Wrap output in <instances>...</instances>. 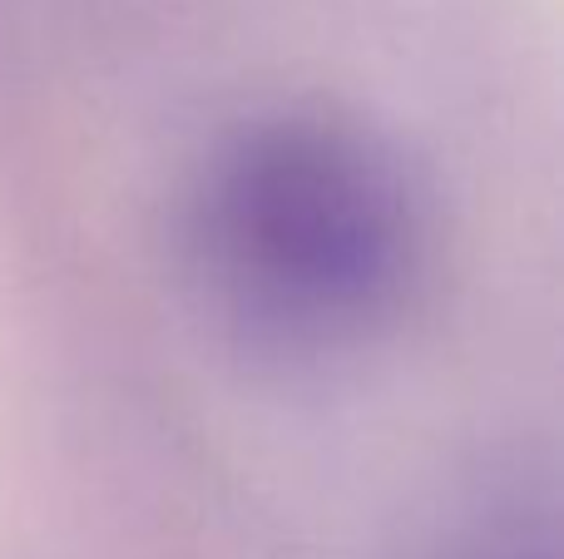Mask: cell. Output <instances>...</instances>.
Returning <instances> with one entry per match:
<instances>
[{
    "mask_svg": "<svg viewBox=\"0 0 564 559\" xmlns=\"http://www.w3.org/2000/svg\"><path fill=\"white\" fill-rule=\"evenodd\" d=\"M198 248L224 303L278 342H347L391 317L426 204L387 134L327 105L258 114L214 154Z\"/></svg>",
    "mask_w": 564,
    "mask_h": 559,
    "instance_id": "1",
    "label": "cell"
},
{
    "mask_svg": "<svg viewBox=\"0 0 564 559\" xmlns=\"http://www.w3.org/2000/svg\"><path fill=\"white\" fill-rule=\"evenodd\" d=\"M496 559H550V555H535V550H506V555H496Z\"/></svg>",
    "mask_w": 564,
    "mask_h": 559,
    "instance_id": "2",
    "label": "cell"
}]
</instances>
